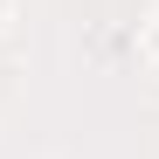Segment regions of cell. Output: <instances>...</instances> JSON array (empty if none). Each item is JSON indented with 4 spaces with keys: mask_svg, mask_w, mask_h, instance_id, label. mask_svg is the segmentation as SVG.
I'll return each instance as SVG.
<instances>
[{
    "mask_svg": "<svg viewBox=\"0 0 159 159\" xmlns=\"http://www.w3.org/2000/svg\"><path fill=\"white\" fill-rule=\"evenodd\" d=\"M145 56H152V69H159V21L145 28Z\"/></svg>",
    "mask_w": 159,
    "mask_h": 159,
    "instance_id": "1",
    "label": "cell"
},
{
    "mask_svg": "<svg viewBox=\"0 0 159 159\" xmlns=\"http://www.w3.org/2000/svg\"><path fill=\"white\" fill-rule=\"evenodd\" d=\"M0 7H7V0H0Z\"/></svg>",
    "mask_w": 159,
    "mask_h": 159,
    "instance_id": "2",
    "label": "cell"
}]
</instances>
